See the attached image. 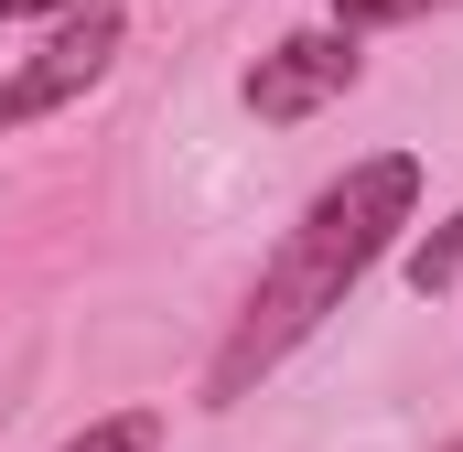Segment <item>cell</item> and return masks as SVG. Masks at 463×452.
Listing matches in <instances>:
<instances>
[{
    "instance_id": "ba28073f",
    "label": "cell",
    "mask_w": 463,
    "mask_h": 452,
    "mask_svg": "<svg viewBox=\"0 0 463 452\" xmlns=\"http://www.w3.org/2000/svg\"><path fill=\"white\" fill-rule=\"evenodd\" d=\"M453 452H463V442H453Z\"/></svg>"
},
{
    "instance_id": "3957f363",
    "label": "cell",
    "mask_w": 463,
    "mask_h": 452,
    "mask_svg": "<svg viewBox=\"0 0 463 452\" xmlns=\"http://www.w3.org/2000/svg\"><path fill=\"white\" fill-rule=\"evenodd\" d=\"M345 87H355V33H345V22L280 33V43L248 65V108H259V118H313L324 98H345Z\"/></svg>"
},
{
    "instance_id": "277c9868",
    "label": "cell",
    "mask_w": 463,
    "mask_h": 452,
    "mask_svg": "<svg viewBox=\"0 0 463 452\" xmlns=\"http://www.w3.org/2000/svg\"><path fill=\"white\" fill-rule=\"evenodd\" d=\"M453 280H463V216L431 226V237L410 248V291H453Z\"/></svg>"
},
{
    "instance_id": "7a4b0ae2",
    "label": "cell",
    "mask_w": 463,
    "mask_h": 452,
    "mask_svg": "<svg viewBox=\"0 0 463 452\" xmlns=\"http://www.w3.org/2000/svg\"><path fill=\"white\" fill-rule=\"evenodd\" d=\"M118 43H129V22H118V0H87V11H76V22H65V33H54V43H43L33 65H22V76L0 87V129H33L43 108H65V98H87V87L109 76V54H118Z\"/></svg>"
},
{
    "instance_id": "6da1fadb",
    "label": "cell",
    "mask_w": 463,
    "mask_h": 452,
    "mask_svg": "<svg viewBox=\"0 0 463 452\" xmlns=\"http://www.w3.org/2000/svg\"><path fill=\"white\" fill-rule=\"evenodd\" d=\"M410 205H420V162H410V151H377V162H355L345 184H324L313 216L291 226V248L259 269V291H248V313H237L227 355H216V399H248L324 313H345V291L388 259V237L410 226Z\"/></svg>"
},
{
    "instance_id": "5b68a950",
    "label": "cell",
    "mask_w": 463,
    "mask_h": 452,
    "mask_svg": "<svg viewBox=\"0 0 463 452\" xmlns=\"http://www.w3.org/2000/svg\"><path fill=\"white\" fill-rule=\"evenodd\" d=\"M151 442H162V420L151 410H118V420H98L87 442H65V452H151Z\"/></svg>"
},
{
    "instance_id": "52a82bcc",
    "label": "cell",
    "mask_w": 463,
    "mask_h": 452,
    "mask_svg": "<svg viewBox=\"0 0 463 452\" xmlns=\"http://www.w3.org/2000/svg\"><path fill=\"white\" fill-rule=\"evenodd\" d=\"M33 11H87V0H0V22H33Z\"/></svg>"
},
{
    "instance_id": "8992f818",
    "label": "cell",
    "mask_w": 463,
    "mask_h": 452,
    "mask_svg": "<svg viewBox=\"0 0 463 452\" xmlns=\"http://www.w3.org/2000/svg\"><path fill=\"white\" fill-rule=\"evenodd\" d=\"M420 11H442V0H345L335 22H345V33H377V22H420Z\"/></svg>"
}]
</instances>
